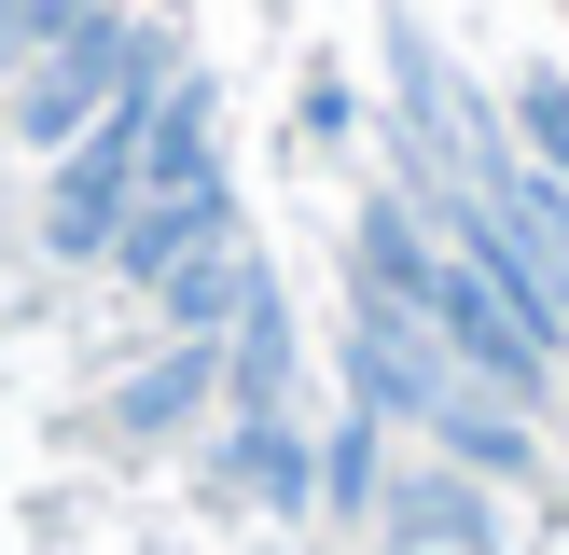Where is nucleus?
Listing matches in <instances>:
<instances>
[{"label": "nucleus", "mask_w": 569, "mask_h": 555, "mask_svg": "<svg viewBox=\"0 0 569 555\" xmlns=\"http://www.w3.org/2000/svg\"><path fill=\"white\" fill-rule=\"evenodd\" d=\"M333 389H348V403L376 416L389 444H431V458H445V472H472V486H500V472L542 458V416H515L500 389H472L417 320H376V305H361L348 347H333Z\"/></svg>", "instance_id": "obj_2"}, {"label": "nucleus", "mask_w": 569, "mask_h": 555, "mask_svg": "<svg viewBox=\"0 0 569 555\" xmlns=\"http://www.w3.org/2000/svg\"><path fill=\"white\" fill-rule=\"evenodd\" d=\"M194 458H209V486L237 500V514L320 527V431H306L292 403H222V431L194 444Z\"/></svg>", "instance_id": "obj_5"}, {"label": "nucleus", "mask_w": 569, "mask_h": 555, "mask_svg": "<svg viewBox=\"0 0 569 555\" xmlns=\"http://www.w3.org/2000/svg\"><path fill=\"white\" fill-rule=\"evenodd\" d=\"M389 514V431L361 403L320 416V527H376Z\"/></svg>", "instance_id": "obj_8"}, {"label": "nucleus", "mask_w": 569, "mask_h": 555, "mask_svg": "<svg viewBox=\"0 0 569 555\" xmlns=\"http://www.w3.org/2000/svg\"><path fill=\"white\" fill-rule=\"evenodd\" d=\"M515 111H528L515 153L542 167V181H569V70H528V83H515Z\"/></svg>", "instance_id": "obj_9"}, {"label": "nucleus", "mask_w": 569, "mask_h": 555, "mask_svg": "<svg viewBox=\"0 0 569 555\" xmlns=\"http://www.w3.org/2000/svg\"><path fill=\"white\" fill-rule=\"evenodd\" d=\"M167 56H181V42H167V14H139V0H126V14H98L83 42L28 56V70H14V98H0V111H14V153H28V167L83 153V139H98L111 111H126L139 83L167 70Z\"/></svg>", "instance_id": "obj_3"}, {"label": "nucleus", "mask_w": 569, "mask_h": 555, "mask_svg": "<svg viewBox=\"0 0 569 555\" xmlns=\"http://www.w3.org/2000/svg\"><path fill=\"white\" fill-rule=\"evenodd\" d=\"M139 167H153V83H139L83 153L42 167V264H111V236H126V209H139Z\"/></svg>", "instance_id": "obj_4"}, {"label": "nucleus", "mask_w": 569, "mask_h": 555, "mask_svg": "<svg viewBox=\"0 0 569 555\" xmlns=\"http://www.w3.org/2000/svg\"><path fill=\"white\" fill-rule=\"evenodd\" d=\"M139 305L167 320V347H237V333H250V320L278 305V264H264V250L237 236V250H209V264H181L167 292H139Z\"/></svg>", "instance_id": "obj_7"}, {"label": "nucleus", "mask_w": 569, "mask_h": 555, "mask_svg": "<svg viewBox=\"0 0 569 555\" xmlns=\"http://www.w3.org/2000/svg\"><path fill=\"white\" fill-rule=\"evenodd\" d=\"M348 292L376 305V320H417V333H431V347L459 361L472 389H500L515 416H556V389H569V347H556L542 320H515V305H500L487 278H472L459 250H445L431 222L403 209V194H376V222L348 236Z\"/></svg>", "instance_id": "obj_1"}, {"label": "nucleus", "mask_w": 569, "mask_h": 555, "mask_svg": "<svg viewBox=\"0 0 569 555\" xmlns=\"http://www.w3.org/2000/svg\"><path fill=\"white\" fill-rule=\"evenodd\" d=\"M98 431L139 444V458H194L222 431V347H139L126 375L98 389Z\"/></svg>", "instance_id": "obj_6"}]
</instances>
